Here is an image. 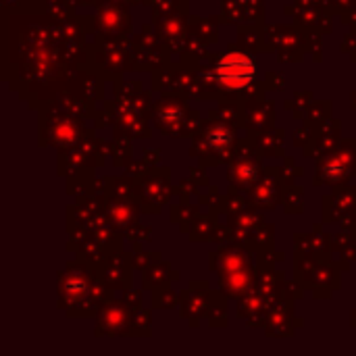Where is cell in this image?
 <instances>
[{
  "label": "cell",
  "instance_id": "cell-1",
  "mask_svg": "<svg viewBox=\"0 0 356 356\" xmlns=\"http://www.w3.org/2000/svg\"><path fill=\"white\" fill-rule=\"evenodd\" d=\"M215 75L225 88L240 90L257 77V63L244 52H229L217 63Z\"/></svg>",
  "mask_w": 356,
  "mask_h": 356
},
{
  "label": "cell",
  "instance_id": "cell-2",
  "mask_svg": "<svg viewBox=\"0 0 356 356\" xmlns=\"http://www.w3.org/2000/svg\"><path fill=\"white\" fill-rule=\"evenodd\" d=\"M209 140H211V144H213L215 148H225V146H229V142H232V134H229L225 127H217V129L211 131Z\"/></svg>",
  "mask_w": 356,
  "mask_h": 356
}]
</instances>
